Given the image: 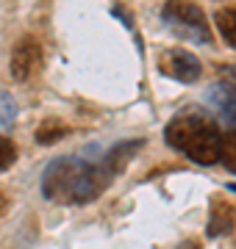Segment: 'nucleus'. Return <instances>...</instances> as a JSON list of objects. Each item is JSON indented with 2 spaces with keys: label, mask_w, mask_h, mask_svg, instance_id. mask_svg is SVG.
<instances>
[{
  "label": "nucleus",
  "mask_w": 236,
  "mask_h": 249,
  "mask_svg": "<svg viewBox=\"0 0 236 249\" xmlns=\"http://www.w3.org/2000/svg\"><path fill=\"white\" fill-rule=\"evenodd\" d=\"M42 61V47H39L37 39H25L14 47V55H11V75L17 80H28L34 75V70Z\"/></svg>",
  "instance_id": "nucleus-5"
},
{
  "label": "nucleus",
  "mask_w": 236,
  "mask_h": 249,
  "mask_svg": "<svg viewBox=\"0 0 236 249\" xmlns=\"http://www.w3.org/2000/svg\"><path fill=\"white\" fill-rule=\"evenodd\" d=\"M14 160H17V147H14V142L6 139V136H0V172H6Z\"/></svg>",
  "instance_id": "nucleus-12"
},
{
  "label": "nucleus",
  "mask_w": 236,
  "mask_h": 249,
  "mask_svg": "<svg viewBox=\"0 0 236 249\" xmlns=\"http://www.w3.org/2000/svg\"><path fill=\"white\" fill-rule=\"evenodd\" d=\"M206 103L222 122L236 124V83L234 80H219L206 91Z\"/></svg>",
  "instance_id": "nucleus-4"
},
{
  "label": "nucleus",
  "mask_w": 236,
  "mask_h": 249,
  "mask_svg": "<svg viewBox=\"0 0 236 249\" xmlns=\"http://www.w3.org/2000/svg\"><path fill=\"white\" fill-rule=\"evenodd\" d=\"M164 22L173 28L175 34H181L183 39L192 42H209V28H206V17L200 11L197 3L192 0H167L164 3Z\"/></svg>",
  "instance_id": "nucleus-3"
},
{
  "label": "nucleus",
  "mask_w": 236,
  "mask_h": 249,
  "mask_svg": "<svg viewBox=\"0 0 236 249\" xmlns=\"http://www.w3.org/2000/svg\"><path fill=\"white\" fill-rule=\"evenodd\" d=\"M17 119V103L9 91H0V130H9Z\"/></svg>",
  "instance_id": "nucleus-10"
},
{
  "label": "nucleus",
  "mask_w": 236,
  "mask_h": 249,
  "mask_svg": "<svg viewBox=\"0 0 236 249\" xmlns=\"http://www.w3.org/2000/svg\"><path fill=\"white\" fill-rule=\"evenodd\" d=\"M6 211V196H3V191H0V213Z\"/></svg>",
  "instance_id": "nucleus-14"
},
{
  "label": "nucleus",
  "mask_w": 236,
  "mask_h": 249,
  "mask_svg": "<svg viewBox=\"0 0 236 249\" xmlns=\"http://www.w3.org/2000/svg\"><path fill=\"white\" fill-rule=\"evenodd\" d=\"M225 213H214L211 216V222H209V235H219V232H228L231 230V216H228V208H222Z\"/></svg>",
  "instance_id": "nucleus-13"
},
{
  "label": "nucleus",
  "mask_w": 236,
  "mask_h": 249,
  "mask_svg": "<svg viewBox=\"0 0 236 249\" xmlns=\"http://www.w3.org/2000/svg\"><path fill=\"white\" fill-rule=\"evenodd\" d=\"M225 188H228V191H234V194H236V183H228Z\"/></svg>",
  "instance_id": "nucleus-15"
},
{
  "label": "nucleus",
  "mask_w": 236,
  "mask_h": 249,
  "mask_svg": "<svg viewBox=\"0 0 236 249\" xmlns=\"http://www.w3.org/2000/svg\"><path fill=\"white\" fill-rule=\"evenodd\" d=\"M164 70L183 83H195L200 78V61L189 50H170L164 58Z\"/></svg>",
  "instance_id": "nucleus-6"
},
{
  "label": "nucleus",
  "mask_w": 236,
  "mask_h": 249,
  "mask_svg": "<svg viewBox=\"0 0 236 249\" xmlns=\"http://www.w3.org/2000/svg\"><path fill=\"white\" fill-rule=\"evenodd\" d=\"M139 147H142V142H122V144H117V147H114V150L103 158V160H106V166L111 169V175H117V172L125 166V160L131 158Z\"/></svg>",
  "instance_id": "nucleus-7"
},
{
  "label": "nucleus",
  "mask_w": 236,
  "mask_h": 249,
  "mask_svg": "<svg viewBox=\"0 0 236 249\" xmlns=\"http://www.w3.org/2000/svg\"><path fill=\"white\" fill-rule=\"evenodd\" d=\"M219 160H222L225 169L236 172V130L222 136V142H219Z\"/></svg>",
  "instance_id": "nucleus-9"
},
{
  "label": "nucleus",
  "mask_w": 236,
  "mask_h": 249,
  "mask_svg": "<svg viewBox=\"0 0 236 249\" xmlns=\"http://www.w3.org/2000/svg\"><path fill=\"white\" fill-rule=\"evenodd\" d=\"M64 133H67V127H64L61 122H45L37 130V142L39 144H50V142H56V139L64 136Z\"/></svg>",
  "instance_id": "nucleus-11"
},
{
  "label": "nucleus",
  "mask_w": 236,
  "mask_h": 249,
  "mask_svg": "<svg viewBox=\"0 0 236 249\" xmlns=\"http://www.w3.org/2000/svg\"><path fill=\"white\" fill-rule=\"evenodd\" d=\"M111 169L106 160H86V158H56L42 175V194L50 202H92L100 191L111 183Z\"/></svg>",
  "instance_id": "nucleus-1"
},
{
  "label": "nucleus",
  "mask_w": 236,
  "mask_h": 249,
  "mask_svg": "<svg viewBox=\"0 0 236 249\" xmlns=\"http://www.w3.org/2000/svg\"><path fill=\"white\" fill-rule=\"evenodd\" d=\"M167 144L183 152L195 163H217L219 160V127L200 114H181L167 124Z\"/></svg>",
  "instance_id": "nucleus-2"
},
{
  "label": "nucleus",
  "mask_w": 236,
  "mask_h": 249,
  "mask_svg": "<svg viewBox=\"0 0 236 249\" xmlns=\"http://www.w3.org/2000/svg\"><path fill=\"white\" fill-rule=\"evenodd\" d=\"M214 19H217V28H219V34H222V39L231 47H236V9L234 6L231 9H219Z\"/></svg>",
  "instance_id": "nucleus-8"
}]
</instances>
